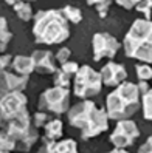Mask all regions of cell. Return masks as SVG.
<instances>
[{
  "instance_id": "cell-1",
  "label": "cell",
  "mask_w": 152,
  "mask_h": 153,
  "mask_svg": "<svg viewBox=\"0 0 152 153\" xmlns=\"http://www.w3.org/2000/svg\"><path fill=\"white\" fill-rule=\"evenodd\" d=\"M70 125L81 130V138L88 141L109 128V113L90 99H84L67 111Z\"/></svg>"
},
{
  "instance_id": "cell-2",
  "label": "cell",
  "mask_w": 152,
  "mask_h": 153,
  "mask_svg": "<svg viewBox=\"0 0 152 153\" xmlns=\"http://www.w3.org/2000/svg\"><path fill=\"white\" fill-rule=\"evenodd\" d=\"M33 34L36 43H45V45L62 43L70 36V26L67 22V17L62 11L58 10L37 11L34 16Z\"/></svg>"
},
{
  "instance_id": "cell-3",
  "label": "cell",
  "mask_w": 152,
  "mask_h": 153,
  "mask_svg": "<svg viewBox=\"0 0 152 153\" xmlns=\"http://www.w3.org/2000/svg\"><path fill=\"white\" fill-rule=\"evenodd\" d=\"M141 90L138 84L132 82H123L120 84L113 91L107 96L106 107L109 118L115 121L127 119L133 113H137L141 104Z\"/></svg>"
},
{
  "instance_id": "cell-4",
  "label": "cell",
  "mask_w": 152,
  "mask_h": 153,
  "mask_svg": "<svg viewBox=\"0 0 152 153\" xmlns=\"http://www.w3.org/2000/svg\"><path fill=\"white\" fill-rule=\"evenodd\" d=\"M126 56L146 64H152V22L137 19L123 42Z\"/></svg>"
},
{
  "instance_id": "cell-5",
  "label": "cell",
  "mask_w": 152,
  "mask_h": 153,
  "mask_svg": "<svg viewBox=\"0 0 152 153\" xmlns=\"http://www.w3.org/2000/svg\"><path fill=\"white\" fill-rule=\"evenodd\" d=\"M2 124H3V131L10 134L17 146L19 144L23 146V150H30L31 146H34L36 141L39 139L37 131L33 127L34 122H31L30 113L26 108H23L22 111L11 116V118L2 121Z\"/></svg>"
},
{
  "instance_id": "cell-6",
  "label": "cell",
  "mask_w": 152,
  "mask_h": 153,
  "mask_svg": "<svg viewBox=\"0 0 152 153\" xmlns=\"http://www.w3.org/2000/svg\"><path fill=\"white\" fill-rule=\"evenodd\" d=\"M103 84L104 82H103L101 73H96V71L88 65L79 67L76 77H75L73 93H75V96L81 97V99H88L92 96L100 94Z\"/></svg>"
},
{
  "instance_id": "cell-7",
  "label": "cell",
  "mask_w": 152,
  "mask_h": 153,
  "mask_svg": "<svg viewBox=\"0 0 152 153\" xmlns=\"http://www.w3.org/2000/svg\"><path fill=\"white\" fill-rule=\"evenodd\" d=\"M70 108V91L65 87H53L45 90L39 99V110L47 113L62 114Z\"/></svg>"
},
{
  "instance_id": "cell-8",
  "label": "cell",
  "mask_w": 152,
  "mask_h": 153,
  "mask_svg": "<svg viewBox=\"0 0 152 153\" xmlns=\"http://www.w3.org/2000/svg\"><path fill=\"white\" fill-rule=\"evenodd\" d=\"M138 136H140V130L137 127V124L129 119H121V121H118L117 127H115V130L110 134L109 139L115 147L126 149V147L132 146Z\"/></svg>"
},
{
  "instance_id": "cell-9",
  "label": "cell",
  "mask_w": 152,
  "mask_h": 153,
  "mask_svg": "<svg viewBox=\"0 0 152 153\" xmlns=\"http://www.w3.org/2000/svg\"><path fill=\"white\" fill-rule=\"evenodd\" d=\"M93 60L100 62L104 57L113 59L120 50V42L107 33H96L93 36Z\"/></svg>"
},
{
  "instance_id": "cell-10",
  "label": "cell",
  "mask_w": 152,
  "mask_h": 153,
  "mask_svg": "<svg viewBox=\"0 0 152 153\" xmlns=\"http://www.w3.org/2000/svg\"><path fill=\"white\" fill-rule=\"evenodd\" d=\"M26 108V96L22 91H11L2 94V121L11 118Z\"/></svg>"
},
{
  "instance_id": "cell-11",
  "label": "cell",
  "mask_w": 152,
  "mask_h": 153,
  "mask_svg": "<svg viewBox=\"0 0 152 153\" xmlns=\"http://www.w3.org/2000/svg\"><path fill=\"white\" fill-rule=\"evenodd\" d=\"M34 60V71L39 74H55L58 71V59L48 50H36L31 54Z\"/></svg>"
},
{
  "instance_id": "cell-12",
  "label": "cell",
  "mask_w": 152,
  "mask_h": 153,
  "mask_svg": "<svg viewBox=\"0 0 152 153\" xmlns=\"http://www.w3.org/2000/svg\"><path fill=\"white\" fill-rule=\"evenodd\" d=\"M28 74L17 73L16 70H2V94L11 91H23L28 85Z\"/></svg>"
},
{
  "instance_id": "cell-13",
  "label": "cell",
  "mask_w": 152,
  "mask_h": 153,
  "mask_svg": "<svg viewBox=\"0 0 152 153\" xmlns=\"http://www.w3.org/2000/svg\"><path fill=\"white\" fill-rule=\"evenodd\" d=\"M103 82L107 87H118L123 84L127 77V71L121 64H115V62H109L106 64L101 70Z\"/></svg>"
},
{
  "instance_id": "cell-14",
  "label": "cell",
  "mask_w": 152,
  "mask_h": 153,
  "mask_svg": "<svg viewBox=\"0 0 152 153\" xmlns=\"http://www.w3.org/2000/svg\"><path fill=\"white\" fill-rule=\"evenodd\" d=\"M43 142H45L47 147L40 149V152H50V153H58V152H76L78 150V144L76 141L73 139H65V141H61V142H56V141H48V139H43Z\"/></svg>"
},
{
  "instance_id": "cell-15",
  "label": "cell",
  "mask_w": 152,
  "mask_h": 153,
  "mask_svg": "<svg viewBox=\"0 0 152 153\" xmlns=\"http://www.w3.org/2000/svg\"><path fill=\"white\" fill-rule=\"evenodd\" d=\"M11 68L16 70L17 73L30 76V73L34 71V60H33V57H28V56H16V57H13Z\"/></svg>"
},
{
  "instance_id": "cell-16",
  "label": "cell",
  "mask_w": 152,
  "mask_h": 153,
  "mask_svg": "<svg viewBox=\"0 0 152 153\" xmlns=\"http://www.w3.org/2000/svg\"><path fill=\"white\" fill-rule=\"evenodd\" d=\"M45 136L43 139H48V141H58L61 136H62V121L59 119H51L47 122L45 127Z\"/></svg>"
},
{
  "instance_id": "cell-17",
  "label": "cell",
  "mask_w": 152,
  "mask_h": 153,
  "mask_svg": "<svg viewBox=\"0 0 152 153\" xmlns=\"http://www.w3.org/2000/svg\"><path fill=\"white\" fill-rule=\"evenodd\" d=\"M14 11H16V14H17V17L19 19H22V20H25V22H28V20H31L33 17H34V13H33V8H31V5L26 2H22L20 3H17L16 6H14Z\"/></svg>"
},
{
  "instance_id": "cell-18",
  "label": "cell",
  "mask_w": 152,
  "mask_h": 153,
  "mask_svg": "<svg viewBox=\"0 0 152 153\" xmlns=\"http://www.w3.org/2000/svg\"><path fill=\"white\" fill-rule=\"evenodd\" d=\"M62 13H64V16L67 17V20H70L71 23H79L82 20V11L79 10V8L76 6H64V10H62Z\"/></svg>"
},
{
  "instance_id": "cell-19",
  "label": "cell",
  "mask_w": 152,
  "mask_h": 153,
  "mask_svg": "<svg viewBox=\"0 0 152 153\" xmlns=\"http://www.w3.org/2000/svg\"><path fill=\"white\" fill-rule=\"evenodd\" d=\"M141 99H143V116L148 121H152V88H149L141 96Z\"/></svg>"
},
{
  "instance_id": "cell-20",
  "label": "cell",
  "mask_w": 152,
  "mask_h": 153,
  "mask_svg": "<svg viewBox=\"0 0 152 153\" xmlns=\"http://www.w3.org/2000/svg\"><path fill=\"white\" fill-rule=\"evenodd\" d=\"M85 2H87V5L95 6L96 11H98V14H100L101 17H106L107 10H109L112 0H85Z\"/></svg>"
},
{
  "instance_id": "cell-21",
  "label": "cell",
  "mask_w": 152,
  "mask_h": 153,
  "mask_svg": "<svg viewBox=\"0 0 152 153\" xmlns=\"http://www.w3.org/2000/svg\"><path fill=\"white\" fill-rule=\"evenodd\" d=\"M70 80H71V74L67 73L65 70H58L56 73H55V84L59 85V87H65L68 88L70 87Z\"/></svg>"
},
{
  "instance_id": "cell-22",
  "label": "cell",
  "mask_w": 152,
  "mask_h": 153,
  "mask_svg": "<svg viewBox=\"0 0 152 153\" xmlns=\"http://www.w3.org/2000/svg\"><path fill=\"white\" fill-rule=\"evenodd\" d=\"M135 68H137V76H138L140 80H149V79H152V67L148 65L146 62L143 65L141 64L137 65Z\"/></svg>"
},
{
  "instance_id": "cell-23",
  "label": "cell",
  "mask_w": 152,
  "mask_h": 153,
  "mask_svg": "<svg viewBox=\"0 0 152 153\" xmlns=\"http://www.w3.org/2000/svg\"><path fill=\"white\" fill-rule=\"evenodd\" d=\"M48 121H51L50 116H48V113H47V111H42V110H39L37 113L34 114V118H33V122H34V127H36V128L45 127Z\"/></svg>"
},
{
  "instance_id": "cell-24",
  "label": "cell",
  "mask_w": 152,
  "mask_h": 153,
  "mask_svg": "<svg viewBox=\"0 0 152 153\" xmlns=\"http://www.w3.org/2000/svg\"><path fill=\"white\" fill-rule=\"evenodd\" d=\"M135 10L141 13L146 19L151 20V14H152V0H141V2L135 6Z\"/></svg>"
},
{
  "instance_id": "cell-25",
  "label": "cell",
  "mask_w": 152,
  "mask_h": 153,
  "mask_svg": "<svg viewBox=\"0 0 152 153\" xmlns=\"http://www.w3.org/2000/svg\"><path fill=\"white\" fill-rule=\"evenodd\" d=\"M16 141L8 134L6 131H2V152H8V150H14L16 149Z\"/></svg>"
},
{
  "instance_id": "cell-26",
  "label": "cell",
  "mask_w": 152,
  "mask_h": 153,
  "mask_svg": "<svg viewBox=\"0 0 152 153\" xmlns=\"http://www.w3.org/2000/svg\"><path fill=\"white\" fill-rule=\"evenodd\" d=\"M13 39V33L8 30V25H6V20L5 19H2V50H5L6 48V43L10 42Z\"/></svg>"
},
{
  "instance_id": "cell-27",
  "label": "cell",
  "mask_w": 152,
  "mask_h": 153,
  "mask_svg": "<svg viewBox=\"0 0 152 153\" xmlns=\"http://www.w3.org/2000/svg\"><path fill=\"white\" fill-rule=\"evenodd\" d=\"M56 59H58V62H59L61 65L65 64V62H68V60L71 59V50L67 48V47L61 48V50L56 53Z\"/></svg>"
},
{
  "instance_id": "cell-28",
  "label": "cell",
  "mask_w": 152,
  "mask_h": 153,
  "mask_svg": "<svg viewBox=\"0 0 152 153\" xmlns=\"http://www.w3.org/2000/svg\"><path fill=\"white\" fill-rule=\"evenodd\" d=\"M121 8H124V10H127V11H130V10H133L141 0H115Z\"/></svg>"
},
{
  "instance_id": "cell-29",
  "label": "cell",
  "mask_w": 152,
  "mask_h": 153,
  "mask_svg": "<svg viewBox=\"0 0 152 153\" xmlns=\"http://www.w3.org/2000/svg\"><path fill=\"white\" fill-rule=\"evenodd\" d=\"M138 152H140V153H145V152L152 153V136H151V138H149V139H148V141L138 149Z\"/></svg>"
},
{
  "instance_id": "cell-30",
  "label": "cell",
  "mask_w": 152,
  "mask_h": 153,
  "mask_svg": "<svg viewBox=\"0 0 152 153\" xmlns=\"http://www.w3.org/2000/svg\"><path fill=\"white\" fill-rule=\"evenodd\" d=\"M11 56H3L2 57V70H5L6 68V65H8V62H11Z\"/></svg>"
},
{
  "instance_id": "cell-31",
  "label": "cell",
  "mask_w": 152,
  "mask_h": 153,
  "mask_svg": "<svg viewBox=\"0 0 152 153\" xmlns=\"http://www.w3.org/2000/svg\"><path fill=\"white\" fill-rule=\"evenodd\" d=\"M20 2H22V0H5V3L10 5V6H13V8H14L17 3H20Z\"/></svg>"
},
{
  "instance_id": "cell-32",
  "label": "cell",
  "mask_w": 152,
  "mask_h": 153,
  "mask_svg": "<svg viewBox=\"0 0 152 153\" xmlns=\"http://www.w3.org/2000/svg\"><path fill=\"white\" fill-rule=\"evenodd\" d=\"M26 2H34V0H26Z\"/></svg>"
}]
</instances>
